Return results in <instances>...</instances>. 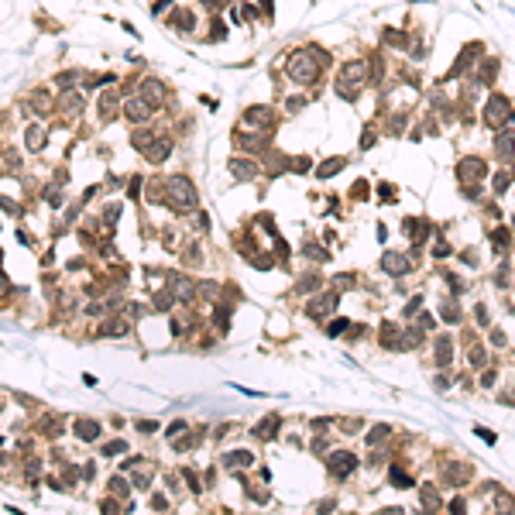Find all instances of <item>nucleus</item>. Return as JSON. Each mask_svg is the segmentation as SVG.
I'll return each instance as SVG.
<instances>
[{
    "mask_svg": "<svg viewBox=\"0 0 515 515\" xmlns=\"http://www.w3.org/2000/svg\"><path fill=\"white\" fill-rule=\"evenodd\" d=\"M337 299H340L337 292H330V296H320L316 302H313V306H309V316H326V313L337 306Z\"/></svg>",
    "mask_w": 515,
    "mask_h": 515,
    "instance_id": "13",
    "label": "nucleus"
},
{
    "mask_svg": "<svg viewBox=\"0 0 515 515\" xmlns=\"http://www.w3.org/2000/svg\"><path fill=\"white\" fill-rule=\"evenodd\" d=\"M381 268H385L388 275H405V272H409V258H405V254L388 251L385 258H381Z\"/></svg>",
    "mask_w": 515,
    "mask_h": 515,
    "instance_id": "8",
    "label": "nucleus"
},
{
    "mask_svg": "<svg viewBox=\"0 0 515 515\" xmlns=\"http://www.w3.org/2000/svg\"><path fill=\"white\" fill-rule=\"evenodd\" d=\"M495 189L505 193V189H508V175H498V179H495Z\"/></svg>",
    "mask_w": 515,
    "mask_h": 515,
    "instance_id": "32",
    "label": "nucleus"
},
{
    "mask_svg": "<svg viewBox=\"0 0 515 515\" xmlns=\"http://www.w3.org/2000/svg\"><path fill=\"white\" fill-rule=\"evenodd\" d=\"M385 433H388V429H385V426H375V433L367 436V443H378V440H385Z\"/></svg>",
    "mask_w": 515,
    "mask_h": 515,
    "instance_id": "29",
    "label": "nucleus"
},
{
    "mask_svg": "<svg viewBox=\"0 0 515 515\" xmlns=\"http://www.w3.org/2000/svg\"><path fill=\"white\" fill-rule=\"evenodd\" d=\"M230 172H234L237 179H244V182H248V179H254V175H258V165H254V161H244V158H234V161H230Z\"/></svg>",
    "mask_w": 515,
    "mask_h": 515,
    "instance_id": "12",
    "label": "nucleus"
},
{
    "mask_svg": "<svg viewBox=\"0 0 515 515\" xmlns=\"http://www.w3.org/2000/svg\"><path fill=\"white\" fill-rule=\"evenodd\" d=\"M169 151H172V141H169V137H161V141H155V145L148 148V158L151 161H165V158H169Z\"/></svg>",
    "mask_w": 515,
    "mask_h": 515,
    "instance_id": "16",
    "label": "nucleus"
},
{
    "mask_svg": "<svg viewBox=\"0 0 515 515\" xmlns=\"http://www.w3.org/2000/svg\"><path fill=\"white\" fill-rule=\"evenodd\" d=\"M392 488L405 491V488H412V478H409V474H402V470L395 467V470H392Z\"/></svg>",
    "mask_w": 515,
    "mask_h": 515,
    "instance_id": "21",
    "label": "nucleus"
},
{
    "mask_svg": "<svg viewBox=\"0 0 515 515\" xmlns=\"http://www.w3.org/2000/svg\"><path fill=\"white\" fill-rule=\"evenodd\" d=\"M481 385H484V388H488V385H495V371H484V375H481Z\"/></svg>",
    "mask_w": 515,
    "mask_h": 515,
    "instance_id": "34",
    "label": "nucleus"
},
{
    "mask_svg": "<svg viewBox=\"0 0 515 515\" xmlns=\"http://www.w3.org/2000/svg\"><path fill=\"white\" fill-rule=\"evenodd\" d=\"M354 467H357V460H354V454H347V450H337V454L326 457V470H330L333 478H347Z\"/></svg>",
    "mask_w": 515,
    "mask_h": 515,
    "instance_id": "5",
    "label": "nucleus"
},
{
    "mask_svg": "<svg viewBox=\"0 0 515 515\" xmlns=\"http://www.w3.org/2000/svg\"><path fill=\"white\" fill-rule=\"evenodd\" d=\"M419 302H423V299H419V296H416V299H412V302H409V306H405V320H409V316H412V313H416V309H419Z\"/></svg>",
    "mask_w": 515,
    "mask_h": 515,
    "instance_id": "33",
    "label": "nucleus"
},
{
    "mask_svg": "<svg viewBox=\"0 0 515 515\" xmlns=\"http://www.w3.org/2000/svg\"><path fill=\"white\" fill-rule=\"evenodd\" d=\"M124 450H127L124 440H110V443L103 446V457H114V454H124Z\"/></svg>",
    "mask_w": 515,
    "mask_h": 515,
    "instance_id": "22",
    "label": "nucleus"
},
{
    "mask_svg": "<svg viewBox=\"0 0 515 515\" xmlns=\"http://www.w3.org/2000/svg\"><path fill=\"white\" fill-rule=\"evenodd\" d=\"M302 107H306L302 96H292V100H289V110H302Z\"/></svg>",
    "mask_w": 515,
    "mask_h": 515,
    "instance_id": "31",
    "label": "nucleus"
},
{
    "mask_svg": "<svg viewBox=\"0 0 515 515\" xmlns=\"http://www.w3.org/2000/svg\"><path fill=\"white\" fill-rule=\"evenodd\" d=\"M223 464H227V467H251L254 454H251V450H230L227 457H223Z\"/></svg>",
    "mask_w": 515,
    "mask_h": 515,
    "instance_id": "11",
    "label": "nucleus"
},
{
    "mask_svg": "<svg viewBox=\"0 0 515 515\" xmlns=\"http://www.w3.org/2000/svg\"><path fill=\"white\" fill-rule=\"evenodd\" d=\"M117 217H120V206H107V223H110V227L117 223Z\"/></svg>",
    "mask_w": 515,
    "mask_h": 515,
    "instance_id": "28",
    "label": "nucleus"
},
{
    "mask_svg": "<svg viewBox=\"0 0 515 515\" xmlns=\"http://www.w3.org/2000/svg\"><path fill=\"white\" fill-rule=\"evenodd\" d=\"M495 151H498L502 158H512V155H515V134H512V131H502V134H498Z\"/></svg>",
    "mask_w": 515,
    "mask_h": 515,
    "instance_id": "14",
    "label": "nucleus"
},
{
    "mask_svg": "<svg viewBox=\"0 0 515 515\" xmlns=\"http://www.w3.org/2000/svg\"><path fill=\"white\" fill-rule=\"evenodd\" d=\"M364 83H367V66L364 62H347L343 72H340V79H337V93H340L343 100H351V96L361 93Z\"/></svg>",
    "mask_w": 515,
    "mask_h": 515,
    "instance_id": "3",
    "label": "nucleus"
},
{
    "mask_svg": "<svg viewBox=\"0 0 515 515\" xmlns=\"http://www.w3.org/2000/svg\"><path fill=\"white\" fill-rule=\"evenodd\" d=\"M137 193H141V179L134 175V179H131V196H137Z\"/></svg>",
    "mask_w": 515,
    "mask_h": 515,
    "instance_id": "36",
    "label": "nucleus"
},
{
    "mask_svg": "<svg viewBox=\"0 0 515 515\" xmlns=\"http://www.w3.org/2000/svg\"><path fill=\"white\" fill-rule=\"evenodd\" d=\"M450 347H454L450 340H440V351H436V364H446V361H450V354H454Z\"/></svg>",
    "mask_w": 515,
    "mask_h": 515,
    "instance_id": "23",
    "label": "nucleus"
},
{
    "mask_svg": "<svg viewBox=\"0 0 515 515\" xmlns=\"http://www.w3.org/2000/svg\"><path fill=\"white\" fill-rule=\"evenodd\" d=\"M244 120L251 127H258V131H264V127L272 124V110H268V107H251V110L244 114Z\"/></svg>",
    "mask_w": 515,
    "mask_h": 515,
    "instance_id": "9",
    "label": "nucleus"
},
{
    "mask_svg": "<svg viewBox=\"0 0 515 515\" xmlns=\"http://www.w3.org/2000/svg\"><path fill=\"white\" fill-rule=\"evenodd\" d=\"M161 96H165V86H161L158 79H148L145 83V100L155 107V103H161Z\"/></svg>",
    "mask_w": 515,
    "mask_h": 515,
    "instance_id": "17",
    "label": "nucleus"
},
{
    "mask_svg": "<svg viewBox=\"0 0 515 515\" xmlns=\"http://www.w3.org/2000/svg\"><path fill=\"white\" fill-rule=\"evenodd\" d=\"M4 292H7V282H4V275H0V296H4Z\"/></svg>",
    "mask_w": 515,
    "mask_h": 515,
    "instance_id": "37",
    "label": "nucleus"
},
{
    "mask_svg": "<svg viewBox=\"0 0 515 515\" xmlns=\"http://www.w3.org/2000/svg\"><path fill=\"white\" fill-rule=\"evenodd\" d=\"M326 62H330V52H323V48H299V52L289 55V76L306 86V83L316 79V72Z\"/></svg>",
    "mask_w": 515,
    "mask_h": 515,
    "instance_id": "1",
    "label": "nucleus"
},
{
    "mask_svg": "<svg viewBox=\"0 0 515 515\" xmlns=\"http://www.w3.org/2000/svg\"><path fill=\"white\" fill-rule=\"evenodd\" d=\"M42 145H45V131H42V127H31V131H28V148L38 151Z\"/></svg>",
    "mask_w": 515,
    "mask_h": 515,
    "instance_id": "20",
    "label": "nucleus"
},
{
    "mask_svg": "<svg viewBox=\"0 0 515 515\" xmlns=\"http://www.w3.org/2000/svg\"><path fill=\"white\" fill-rule=\"evenodd\" d=\"M385 42H388V45H395V48H405V42H409V38H405V34H399V31H392V28H388V31H385Z\"/></svg>",
    "mask_w": 515,
    "mask_h": 515,
    "instance_id": "25",
    "label": "nucleus"
},
{
    "mask_svg": "<svg viewBox=\"0 0 515 515\" xmlns=\"http://www.w3.org/2000/svg\"><path fill=\"white\" fill-rule=\"evenodd\" d=\"M110 491H114V495H127V484H124V478H114V481H110Z\"/></svg>",
    "mask_w": 515,
    "mask_h": 515,
    "instance_id": "27",
    "label": "nucleus"
},
{
    "mask_svg": "<svg viewBox=\"0 0 515 515\" xmlns=\"http://www.w3.org/2000/svg\"><path fill=\"white\" fill-rule=\"evenodd\" d=\"M124 330H127V323H107V326H100L103 337H120Z\"/></svg>",
    "mask_w": 515,
    "mask_h": 515,
    "instance_id": "24",
    "label": "nucleus"
},
{
    "mask_svg": "<svg viewBox=\"0 0 515 515\" xmlns=\"http://www.w3.org/2000/svg\"><path fill=\"white\" fill-rule=\"evenodd\" d=\"M151 508H169V498L165 495H151Z\"/></svg>",
    "mask_w": 515,
    "mask_h": 515,
    "instance_id": "30",
    "label": "nucleus"
},
{
    "mask_svg": "<svg viewBox=\"0 0 515 515\" xmlns=\"http://www.w3.org/2000/svg\"><path fill=\"white\" fill-rule=\"evenodd\" d=\"M254 433H258V436H264V440H272V436L278 433V416H272V419H261Z\"/></svg>",
    "mask_w": 515,
    "mask_h": 515,
    "instance_id": "19",
    "label": "nucleus"
},
{
    "mask_svg": "<svg viewBox=\"0 0 515 515\" xmlns=\"http://www.w3.org/2000/svg\"><path fill=\"white\" fill-rule=\"evenodd\" d=\"M169 282H172V296H175V299H189V296H193V289H196L189 278H182V275H172Z\"/></svg>",
    "mask_w": 515,
    "mask_h": 515,
    "instance_id": "15",
    "label": "nucleus"
},
{
    "mask_svg": "<svg viewBox=\"0 0 515 515\" xmlns=\"http://www.w3.org/2000/svg\"><path fill=\"white\" fill-rule=\"evenodd\" d=\"M508 114H512L508 100H505V96H491L488 107H484V124L488 127H502L505 120H508Z\"/></svg>",
    "mask_w": 515,
    "mask_h": 515,
    "instance_id": "4",
    "label": "nucleus"
},
{
    "mask_svg": "<svg viewBox=\"0 0 515 515\" xmlns=\"http://www.w3.org/2000/svg\"><path fill=\"white\" fill-rule=\"evenodd\" d=\"M161 199H165L175 213H189V210L196 206V189L189 186V179L175 175V179H169V182H165V196H161Z\"/></svg>",
    "mask_w": 515,
    "mask_h": 515,
    "instance_id": "2",
    "label": "nucleus"
},
{
    "mask_svg": "<svg viewBox=\"0 0 515 515\" xmlns=\"http://www.w3.org/2000/svg\"><path fill=\"white\" fill-rule=\"evenodd\" d=\"M72 429H76V436H79V440H86V443L100 436V423H96V419H76V426H72Z\"/></svg>",
    "mask_w": 515,
    "mask_h": 515,
    "instance_id": "10",
    "label": "nucleus"
},
{
    "mask_svg": "<svg viewBox=\"0 0 515 515\" xmlns=\"http://www.w3.org/2000/svg\"><path fill=\"white\" fill-rule=\"evenodd\" d=\"M124 114L131 117V120H148L151 117V103L145 100V96H134V100L124 103Z\"/></svg>",
    "mask_w": 515,
    "mask_h": 515,
    "instance_id": "6",
    "label": "nucleus"
},
{
    "mask_svg": "<svg viewBox=\"0 0 515 515\" xmlns=\"http://www.w3.org/2000/svg\"><path fill=\"white\" fill-rule=\"evenodd\" d=\"M481 172H484V161L481 158H464L457 165V175H460V182H474Z\"/></svg>",
    "mask_w": 515,
    "mask_h": 515,
    "instance_id": "7",
    "label": "nucleus"
},
{
    "mask_svg": "<svg viewBox=\"0 0 515 515\" xmlns=\"http://www.w3.org/2000/svg\"><path fill=\"white\" fill-rule=\"evenodd\" d=\"M137 429H141V433H155V429H158V423H137Z\"/></svg>",
    "mask_w": 515,
    "mask_h": 515,
    "instance_id": "35",
    "label": "nucleus"
},
{
    "mask_svg": "<svg viewBox=\"0 0 515 515\" xmlns=\"http://www.w3.org/2000/svg\"><path fill=\"white\" fill-rule=\"evenodd\" d=\"M343 165H347V158H330V161H323L320 169H316V175H320V179H330V175H337Z\"/></svg>",
    "mask_w": 515,
    "mask_h": 515,
    "instance_id": "18",
    "label": "nucleus"
},
{
    "mask_svg": "<svg viewBox=\"0 0 515 515\" xmlns=\"http://www.w3.org/2000/svg\"><path fill=\"white\" fill-rule=\"evenodd\" d=\"M172 299H175V296H165V292L158 296V292H155V309H169V306H172Z\"/></svg>",
    "mask_w": 515,
    "mask_h": 515,
    "instance_id": "26",
    "label": "nucleus"
}]
</instances>
